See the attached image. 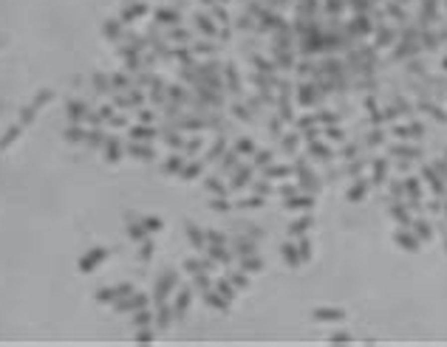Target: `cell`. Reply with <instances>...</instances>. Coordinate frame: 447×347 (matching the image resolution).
<instances>
[{
  "instance_id": "cell-1",
  "label": "cell",
  "mask_w": 447,
  "mask_h": 347,
  "mask_svg": "<svg viewBox=\"0 0 447 347\" xmlns=\"http://www.w3.org/2000/svg\"><path fill=\"white\" fill-rule=\"evenodd\" d=\"M102 257H105V252H102V249H97V252H91L85 257V260H82V268H91V265H97L99 260H102Z\"/></svg>"
}]
</instances>
